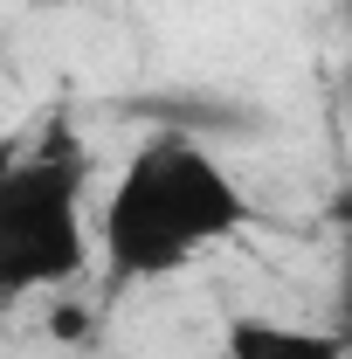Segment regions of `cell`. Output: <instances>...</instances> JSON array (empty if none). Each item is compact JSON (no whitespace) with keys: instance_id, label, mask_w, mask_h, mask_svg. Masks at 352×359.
Returning a JSON list of instances; mask_svg holds the SVG:
<instances>
[{"instance_id":"6da1fadb","label":"cell","mask_w":352,"mask_h":359,"mask_svg":"<svg viewBox=\"0 0 352 359\" xmlns=\"http://www.w3.org/2000/svg\"><path fill=\"white\" fill-rule=\"evenodd\" d=\"M256 222L249 187L194 132H152L97 208V263L111 283H159Z\"/></svg>"},{"instance_id":"7a4b0ae2","label":"cell","mask_w":352,"mask_h":359,"mask_svg":"<svg viewBox=\"0 0 352 359\" xmlns=\"http://www.w3.org/2000/svg\"><path fill=\"white\" fill-rule=\"evenodd\" d=\"M90 152L69 125H48L0 173V290L35 297L76 283L97 256V222L83 215Z\"/></svg>"},{"instance_id":"3957f363","label":"cell","mask_w":352,"mask_h":359,"mask_svg":"<svg viewBox=\"0 0 352 359\" xmlns=\"http://www.w3.org/2000/svg\"><path fill=\"white\" fill-rule=\"evenodd\" d=\"M221 359H352L346 332L297 325V318H228Z\"/></svg>"}]
</instances>
